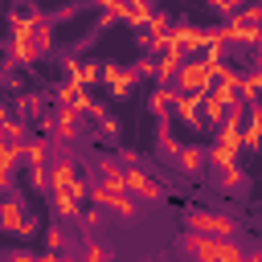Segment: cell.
Instances as JSON below:
<instances>
[{
    "instance_id": "obj_1",
    "label": "cell",
    "mask_w": 262,
    "mask_h": 262,
    "mask_svg": "<svg viewBox=\"0 0 262 262\" xmlns=\"http://www.w3.org/2000/svg\"><path fill=\"white\" fill-rule=\"evenodd\" d=\"M180 250L192 254V258H201V262H242L246 258V250L233 237H213V233H196V229L184 233Z\"/></svg>"
},
{
    "instance_id": "obj_2",
    "label": "cell",
    "mask_w": 262,
    "mask_h": 262,
    "mask_svg": "<svg viewBox=\"0 0 262 262\" xmlns=\"http://www.w3.org/2000/svg\"><path fill=\"white\" fill-rule=\"evenodd\" d=\"M41 20H33L29 12H12L8 16V57H12V66H37V29Z\"/></svg>"
},
{
    "instance_id": "obj_3",
    "label": "cell",
    "mask_w": 262,
    "mask_h": 262,
    "mask_svg": "<svg viewBox=\"0 0 262 262\" xmlns=\"http://www.w3.org/2000/svg\"><path fill=\"white\" fill-rule=\"evenodd\" d=\"M172 86L180 90V94H205L209 86H213V78H209V70H205V61L192 53V57H184L180 61V70H176V78H172Z\"/></svg>"
},
{
    "instance_id": "obj_4",
    "label": "cell",
    "mask_w": 262,
    "mask_h": 262,
    "mask_svg": "<svg viewBox=\"0 0 262 262\" xmlns=\"http://www.w3.org/2000/svg\"><path fill=\"white\" fill-rule=\"evenodd\" d=\"M184 225L196 229V233H213V237H233L237 233V221L225 217V213H217V209H192L184 217Z\"/></svg>"
},
{
    "instance_id": "obj_5",
    "label": "cell",
    "mask_w": 262,
    "mask_h": 262,
    "mask_svg": "<svg viewBox=\"0 0 262 262\" xmlns=\"http://www.w3.org/2000/svg\"><path fill=\"white\" fill-rule=\"evenodd\" d=\"M25 221H29V209H25V196H0V233L8 237H25Z\"/></svg>"
},
{
    "instance_id": "obj_6",
    "label": "cell",
    "mask_w": 262,
    "mask_h": 262,
    "mask_svg": "<svg viewBox=\"0 0 262 262\" xmlns=\"http://www.w3.org/2000/svg\"><path fill=\"white\" fill-rule=\"evenodd\" d=\"M135 70H123L119 61H102V82H106V90H111V98H127L131 94V86H135Z\"/></svg>"
},
{
    "instance_id": "obj_7",
    "label": "cell",
    "mask_w": 262,
    "mask_h": 262,
    "mask_svg": "<svg viewBox=\"0 0 262 262\" xmlns=\"http://www.w3.org/2000/svg\"><path fill=\"white\" fill-rule=\"evenodd\" d=\"M168 45H176L184 57H192V53H201V45H205V29H196V25L180 20V25H172V37H168Z\"/></svg>"
},
{
    "instance_id": "obj_8",
    "label": "cell",
    "mask_w": 262,
    "mask_h": 262,
    "mask_svg": "<svg viewBox=\"0 0 262 262\" xmlns=\"http://www.w3.org/2000/svg\"><path fill=\"white\" fill-rule=\"evenodd\" d=\"M53 98H57V106H61V102H70V106H78L82 115H86V106L94 102V98H90V86H82L78 78H66V82L53 90Z\"/></svg>"
},
{
    "instance_id": "obj_9",
    "label": "cell",
    "mask_w": 262,
    "mask_h": 262,
    "mask_svg": "<svg viewBox=\"0 0 262 262\" xmlns=\"http://www.w3.org/2000/svg\"><path fill=\"white\" fill-rule=\"evenodd\" d=\"M172 115H176L184 127H205V119H201V94H180V90H176Z\"/></svg>"
},
{
    "instance_id": "obj_10",
    "label": "cell",
    "mask_w": 262,
    "mask_h": 262,
    "mask_svg": "<svg viewBox=\"0 0 262 262\" xmlns=\"http://www.w3.org/2000/svg\"><path fill=\"white\" fill-rule=\"evenodd\" d=\"M180 61H184V53H180L176 45H164V49H160V57H156V78H160L164 86H172V78H176Z\"/></svg>"
},
{
    "instance_id": "obj_11",
    "label": "cell",
    "mask_w": 262,
    "mask_h": 262,
    "mask_svg": "<svg viewBox=\"0 0 262 262\" xmlns=\"http://www.w3.org/2000/svg\"><path fill=\"white\" fill-rule=\"evenodd\" d=\"M78 106H70V102H61V111H57V119H53V131H57V139L61 143H70V139H78Z\"/></svg>"
},
{
    "instance_id": "obj_12",
    "label": "cell",
    "mask_w": 262,
    "mask_h": 262,
    "mask_svg": "<svg viewBox=\"0 0 262 262\" xmlns=\"http://www.w3.org/2000/svg\"><path fill=\"white\" fill-rule=\"evenodd\" d=\"M172 98H176V86H164V82H160V90L147 98V111H151L160 123H168V115H172Z\"/></svg>"
},
{
    "instance_id": "obj_13",
    "label": "cell",
    "mask_w": 262,
    "mask_h": 262,
    "mask_svg": "<svg viewBox=\"0 0 262 262\" xmlns=\"http://www.w3.org/2000/svg\"><path fill=\"white\" fill-rule=\"evenodd\" d=\"M172 160H176V168H180L184 176H201V172H205V151H201V147H180Z\"/></svg>"
},
{
    "instance_id": "obj_14",
    "label": "cell",
    "mask_w": 262,
    "mask_h": 262,
    "mask_svg": "<svg viewBox=\"0 0 262 262\" xmlns=\"http://www.w3.org/2000/svg\"><path fill=\"white\" fill-rule=\"evenodd\" d=\"M20 160H25V164H49V143H45L41 135H29V139L20 143Z\"/></svg>"
},
{
    "instance_id": "obj_15",
    "label": "cell",
    "mask_w": 262,
    "mask_h": 262,
    "mask_svg": "<svg viewBox=\"0 0 262 262\" xmlns=\"http://www.w3.org/2000/svg\"><path fill=\"white\" fill-rule=\"evenodd\" d=\"M106 209H111L115 217H123V221H135V213H139V205H135V196H131V192H111Z\"/></svg>"
},
{
    "instance_id": "obj_16",
    "label": "cell",
    "mask_w": 262,
    "mask_h": 262,
    "mask_svg": "<svg viewBox=\"0 0 262 262\" xmlns=\"http://www.w3.org/2000/svg\"><path fill=\"white\" fill-rule=\"evenodd\" d=\"M217 184H221L225 192H242V188H246V172H242V164L217 168Z\"/></svg>"
},
{
    "instance_id": "obj_17",
    "label": "cell",
    "mask_w": 262,
    "mask_h": 262,
    "mask_svg": "<svg viewBox=\"0 0 262 262\" xmlns=\"http://www.w3.org/2000/svg\"><path fill=\"white\" fill-rule=\"evenodd\" d=\"M151 12H156L151 0H127V25H131V29H143V25L151 20Z\"/></svg>"
},
{
    "instance_id": "obj_18",
    "label": "cell",
    "mask_w": 262,
    "mask_h": 262,
    "mask_svg": "<svg viewBox=\"0 0 262 262\" xmlns=\"http://www.w3.org/2000/svg\"><path fill=\"white\" fill-rule=\"evenodd\" d=\"M205 164H213V168H229V164H237V151H233L229 143H221V139H217V143L205 151Z\"/></svg>"
},
{
    "instance_id": "obj_19",
    "label": "cell",
    "mask_w": 262,
    "mask_h": 262,
    "mask_svg": "<svg viewBox=\"0 0 262 262\" xmlns=\"http://www.w3.org/2000/svg\"><path fill=\"white\" fill-rule=\"evenodd\" d=\"M66 78H78L82 86H94V82H102V66L98 61H78V70L66 74Z\"/></svg>"
},
{
    "instance_id": "obj_20",
    "label": "cell",
    "mask_w": 262,
    "mask_h": 262,
    "mask_svg": "<svg viewBox=\"0 0 262 262\" xmlns=\"http://www.w3.org/2000/svg\"><path fill=\"white\" fill-rule=\"evenodd\" d=\"M237 94H242V102H254V98L262 94V74H258V70L242 74V86H237Z\"/></svg>"
},
{
    "instance_id": "obj_21",
    "label": "cell",
    "mask_w": 262,
    "mask_h": 262,
    "mask_svg": "<svg viewBox=\"0 0 262 262\" xmlns=\"http://www.w3.org/2000/svg\"><path fill=\"white\" fill-rule=\"evenodd\" d=\"M49 196H53V213L57 217H66V221L78 217V196H70V192H49Z\"/></svg>"
},
{
    "instance_id": "obj_22",
    "label": "cell",
    "mask_w": 262,
    "mask_h": 262,
    "mask_svg": "<svg viewBox=\"0 0 262 262\" xmlns=\"http://www.w3.org/2000/svg\"><path fill=\"white\" fill-rule=\"evenodd\" d=\"M242 147H246V151H262V127L250 123V119L242 123Z\"/></svg>"
},
{
    "instance_id": "obj_23",
    "label": "cell",
    "mask_w": 262,
    "mask_h": 262,
    "mask_svg": "<svg viewBox=\"0 0 262 262\" xmlns=\"http://www.w3.org/2000/svg\"><path fill=\"white\" fill-rule=\"evenodd\" d=\"M78 221H82V229H86V233H94V229L102 225V205H94V201H90V209H78Z\"/></svg>"
},
{
    "instance_id": "obj_24",
    "label": "cell",
    "mask_w": 262,
    "mask_h": 262,
    "mask_svg": "<svg viewBox=\"0 0 262 262\" xmlns=\"http://www.w3.org/2000/svg\"><path fill=\"white\" fill-rule=\"evenodd\" d=\"M156 147H160L164 156H176V151H180V139H176V135L168 131V123H160V135H156Z\"/></svg>"
},
{
    "instance_id": "obj_25",
    "label": "cell",
    "mask_w": 262,
    "mask_h": 262,
    "mask_svg": "<svg viewBox=\"0 0 262 262\" xmlns=\"http://www.w3.org/2000/svg\"><path fill=\"white\" fill-rule=\"evenodd\" d=\"M233 16H237V20H246V25H262V0H246Z\"/></svg>"
},
{
    "instance_id": "obj_26",
    "label": "cell",
    "mask_w": 262,
    "mask_h": 262,
    "mask_svg": "<svg viewBox=\"0 0 262 262\" xmlns=\"http://www.w3.org/2000/svg\"><path fill=\"white\" fill-rule=\"evenodd\" d=\"M33 33H37V53H41V57H45V53H49V49H53V29H49V25H45V20H41V25H37V29H33Z\"/></svg>"
},
{
    "instance_id": "obj_27",
    "label": "cell",
    "mask_w": 262,
    "mask_h": 262,
    "mask_svg": "<svg viewBox=\"0 0 262 262\" xmlns=\"http://www.w3.org/2000/svg\"><path fill=\"white\" fill-rule=\"evenodd\" d=\"M16 106H20V115H37V111L45 106V98H41V94H20Z\"/></svg>"
},
{
    "instance_id": "obj_28",
    "label": "cell",
    "mask_w": 262,
    "mask_h": 262,
    "mask_svg": "<svg viewBox=\"0 0 262 262\" xmlns=\"http://www.w3.org/2000/svg\"><path fill=\"white\" fill-rule=\"evenodd\" d=\"M66 242H70V237H66V229H57V225H53V229H45V246H49V250H57V254H61V250H66Z\"/></svg>"
},
{
    "instance_id": "obj_29",
    "label": "cell",
    "mask_w": 262,
    "mask_h": 262,
    "mask_svg": "<svg viewBox=\"0 0 262 262\" xmlns=\"http://www.w3.org/2000/svg\"><path fill=\"white\" fill-rule=\"evenodd\" d=\"M102 12H106L111 20H123V25H127V0H106Z\"/></svg>"
},
{
    "instance_id": "obj_30",
    "label": "cell",
    "mask_w": 262,
    "mask_h": 262,
    "mask_svg": "<svg viewBox=\"0 0 262 262\" xmlns=\"http://www.w3.org/2000/svg\"><path fill=\"white\" fill-rule=\"evenodd\" d=\"M98 135H102V139H115V135H119V123H115L111 115H102V119H98Z\"/></svg>"
},
{
    "instance_id": "obj_31",
    "label": "cell",
    "mask_w": 262,
    "mask_h": 262,
    "mask_svg": "<svg viewBox=\"0 0 262 262\" xmlns=\"http://www.w3.org/2000/svg\"><path fill=\"white\" fill-rule=\"evenodd\" d=\"M135 74L139 78H156V57H139L135 61Z\"/></svg>"
},
{
    "instance_id": "obj_32",
    "label": "cell",
    "mask_w": 262,
    "mask_h": 262,
    "mask_svg": "<svg viewBox=\"0 0 262 262\" xmlns=\"http://www.w3.org/2000/svg\"><path fill=\"white\" fill-rule=\"evenodd\" d=\"M106 258H111V250H106V246H98V242H94V246H86V262H106Z\"/></svg>"
},
{
    "instance_id": "obj_33",
    "label": "cell",
    "mask_w": 262,
    "mask_h": 262,
    "mask_svg": "<svg viewBox=\"0 0 262 262\" xmlns=\"http://www.w3.org/2000/svg\"><path fill=\"white\" fill-rule=\"evenodd\" d=\"M246 119L262 127V102H258V98H254V102H246Z\"/></svg>"
},
{
    "instance_id": "obj_34",
    "label": "cell",
    "mask_w": 262,
    "mask_h": 262,
    "mask_svg": "<svg viewBox=\"0 0 262 262\" xmlns=\"http://www.w3.org/2000/svg\"><path fill=\"white\" fill-rule=\"evenodd\" d=\"M86 115H90V119H94V123H98V119H102V115H106V106H102V102H90V106H86Z\"/></svg>"
},
{
    "instance_id": "obj_35",
    "label": "cell",
    "mask_w": 262,
    "mask_h": 262,
    "mask_svg": "<svg viewBox=\"0 0 262 262\" xmlns=\"http://www.w3.org/2000/svg\"><path fill=\"white\" fill-rule=\"evenodd\" d=\"M8 262H37V258H33V254H25V250H12V254H8Z\"/></svg>"
},
{
    "instance_id": "obj_36",
    "label": "cell",
    "mask_w": 262,
    "mask_h": 262,
    "mask_svg": "<svg viewBox=\"0 0 262 262\" xmlns=\"http://www.w3.org/2000/svg\"><path fill=\"white\" fill-rule=\"evenodd\" d=\"M119 164H123V168H131V164H139V156H135V151H123V156H119Z\"/></svg>"
},
{
    "instance_id": "obj_37",
    "label": "cell",
    "mask_w": 262,
    "mask_h": 262,
    "mask_svg": "<svg viewBox=\"0 0 262 262\" xmlns=\"http://www.w3.org/2000/svg\"><path fill=\"white\" fill-rule=\"evenodd\" d=\"M254 70H258V74H262V49H258V53H254Z\"/></svg>"
},
{
    "instance_id": "obj_38",
    "label": "cell",
    "mask_w": 262,
    "mask_h": 262,
    "mask_svg": "<svg viewBox=\"0 0 262 262\" xmlns=\"http://www.w3.org/2000/svg\"><path fill=\"white\" fill-rule=\"evenodd\" d=\"M254 49H262V25H258V41H254Z\"/></svg>"
},
{
    "instance_id": "obj_39",
    "label": "cell",
    "mask_w": 262,
    "mask_h": 262,
    "mask_svg": "<svg viewBox=\"0 0 262 262\" xmlns=\"http://www.w3.org/2000/svg\"><path fill=\"white\" fill-rule=\"evenodd\" d=\"M98 4H106V0H98Z\"/></svg>"
}]
</instances>
